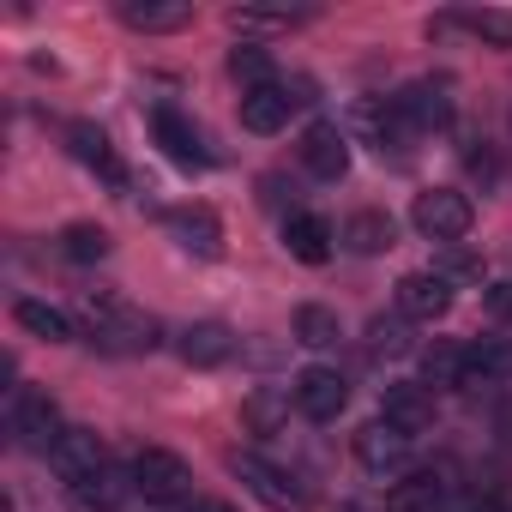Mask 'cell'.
<instances>
[{
	"label": "cell",
	"instance_id": "26",
	"mask_svg": "<svg viewBox=\"0 0 512 512\" xmlns=\"http://www.w3.org/2000/svg\"><path fill=\"white\" fill-rule=\"evenodd\" d=\"M344 332H338V314L332 308H320V302H308V308H296V344H308V350H332Z\"/></svg>",
	"mask_w": 512,
	"mask_h": 512
},
{
	"label": "cell",
	"instance_id": "9",
	"mask_svg": "<svg viewBox=\"0 0 512 512\" xmlns=\"http://www.w3.org/2000/svg\"><path fill=\"white\" fill-rule=\"evenodd\" d=\"M398 314L404 320H422V326L446 320L452 314V284L434 278V272H404L398 278Z\"/></svg>",
	"mask_w": 512,
	"mask_h": 512
},
{
	"label": "cell",
	"instance_id": "1",
	"mask_svg": "<svg viewBox=\"0 0 512 512\" xmlns=\"http://www.w3.org/2000/svg\"><path fill=\"white\" fill-rule=\"evenodd\" d=\"M85 320H91V344L109 350V356H145L163 344V326L139 308H127L121 296H97L85 290Z\"/></svg>",
	"mask_w": 512,
	"mask_h": 512
},
{
	"label": "cell",
	"instance_id": "29",
	"mask_svg": "<svg viewBox=\"0 0 512 512\" xmlns=\"http://www.w3.org/2000/svg\"><path fill=\"white\" fill-rule=\"evenodd\" d=\"M61 253H67V260H79V266H91V260H103V253H109V229L103 223H67L61 229Z\"/></svg>",
	"mask_w": 512,
	"mask_h": 512
},
{
	"label": "cell",
	"instance_id": "35",
	"mask_svg": "<svg viewBox=\"0 0 512 512\" xmlns=\"http://www.w3.org/2000/svg\"><path fill=\"white\" fill-rule=\"evenodd\" d=\"M482 302H488V314H494V320H512V278H506V284H488V296H482Z\"/></svg>",
	"mask_w": 512,
	"mask_h": 512
},
{
	"label": "cell",
	"instance_id": "24",
	"mask_svg": "<svg viewBox=\"0 0 512 512\" xmlns=\"http://www.w3.org/2000/svg\"><path fill=\"white\" fill-rule=\"evenodd\" d=\"M500 374H512V350H506L500 338H482V344L464 350V386H488V380H500Z\"/></svg>",
	"mask_w": 512,
	"mask_h": 512
},
{
	"label": "cell",
	"instance_id": "28",
	"mask_svg": "<svg viewBox=\"0 0 512 512\" xmlns=\"http://www.w3.org/2000/svg\"><path fill=\"white\" fill-rule=\"evenodd\" d=\"M290 404L296 398H284V392H272V386H260V392H247V404H241V416H247V428L253 434H272L284 416H290Z\"/></svg>",
	"mask_w": 512,
	"mask_h": 512
},
{
	"label": "cell",
	"instance_id": "23",
	"mask_svg": "<svg viewBox=\"0 0 512 512\" xmlns=\"http://www.w3.org/2000/svg\"><path fill=\"white\" fill-rule=\"evenodd\" d=\"M392 235H398V229H392L386 211H356V217L344 223V247H350V253H386Z\"/></svg>",
	"mask_w": 512,
	"mask_h": 512
},
{
	"label": "cell",
	"instance_id": "6",
	"mask_svg": "<svg viewBox=\"0 0 512 512\" xmlns=\"http://www.w3.org/2000/svg\"><path fill=\"white\" fill-rule=\"evenodd\" d=\"M290 398H296V410L308 422H338V410L350 404V386H344L338 368H302L296 386H290Z\"/></svg>",
	"mask_w": 512,
	"mask_h": 512
},
{
	"label": "cell",
	"instance_id": "25",
	"mask_svg": "<svg viewBox=\"0 0 512 512\" xmlns=\"http://www.w3.org/2000/svg\"><path fill=\"white\" fill-rule=\"evenodd\" d=\"M13 320H19L25 332L49 338V344H67V338H73V320H67L61 308H49V302H19V308H13Z\"/></svg>",
	"mask_w": 512,
	"mask_h": 512
},
{
	"label": "cell",
	"instance_id": "11",
	"mask_svg": "<svg viewBox=\"0 0 512 512\" xmlns=\"http://www.w3.org/2000/svg\"><path fill=\"white\" fill-rule=\"evenodd\" d=\"M356 458L374 476H398L410 464V434L392 428V422H368V428H356Z\"/></svg>",
	"mask_w": 512,
	"mask_h": 512
},
{
	"label": "cell",
	"instance_id": "3",
	"mask_svg": "<svg viewBox=\"0 0 512 512\" xmlns=\"http://www.w3.org/2000/svg\"><path fill=\"white\" fill-rule=\"evenodd\" d=\"M133 488H139L145 500H187V494H193V470H187L181 452L145 446V452L133 458Z\"/></svg>",
	"mask_w": 512,
	"mask_h": 512
},
{
	"label": "cell",
	"instance_id": "18",
	"mask_svg": "<svg viewBox=\"0 0 512 512\" xmlns=\"http://www.w3.org/2000/svg\"><path fill=\"white\" fill-rule=\"evenodd\" d=\"M332 241H338V235H332V223H326V217H314V211H296V217L284 223V247L296 253L302 266H326V260H332Z\"/></svg>",
	"mask_w": 512,
	"mask_h": 512
},
{
	"label": "cell",
	"instance_id": "37",
	"mask_svg": "<svg viewBox=\"0 0 512 512\" xmlns=\"http://www.w3.org/2000/svg\"><path fill=\"white\" fill-rule=\"evenodd\" d=\"M187 512H235L229 500H187Z\"/></svg>",
	"mask_w": 512,
	"mask_h": 512
},
{
	"label": "cell",
	"instance_id": "21",
	"mask_svg": "<svg viewBox=\"0 0 512 512\" xmlns=\"http://www.w3.org/2000/svg\"><path fill=\"white\" fill-rule=\"evenodd\" d=\"M121 19H127L133 31H181V25L193 19V7H181V0H127Z\"/></svg>",
	"mask_w": 512,
	"mask_h": 512
},
{
	"label": "cell",
	"instance_id": "2",
	"mask_svg": "<svg viewBox=\"0 0 512 512\" xmlns=\"http://www.w3.org/2000/svg\"><path fill=\"white\" fill-rule=\"evenodd\" d=\"M410 223H416V235H428V241L452 247V241H464V235H470V223H476V205H470L458 187H428V193H416V205H410Z\"/></svg>",
	"mask_w": 512,
	"mask_h": 512
},
{
	"label": "cell",
	"instance_id": "31",
	"mask_svg": "<svg viewBox=\"0 0 512 512\" xmlns=\"http://www.w3.org/2000/svg\"><path fill=\"white\" fill-rule=\"evenodd\" d=\"M434 278H446V284H482V260H476V253L470 247H440L434 253Z\"/></svg>",
	"mask_w": 512,
	"mask_h": 512
},
{
	"label": "cell",
	"instance_id": "8",
	"mask_svg": "<svg viewBox=\"0 0 512 512\" xmlns=\"http://www.w3.org/2000/svg\"><path fill=\"white\" fill-rule=\"evenodd\" d=\"M302 169L320 175V181L350 175V133H344L338 121H314V127L302 133Z\"/></svg>",
	"mask_w": 512,
	"mask_h": 512
},
{
	"label": "cell",
	"instance_id": "7",
	"mask_svg": "<svg viewBox=\"0 0 512 512\" xmlns=\"http://www.w3.org/2000/svg\"><path fill=\"white\" fill-rule=\"evenodd\" d=\"M380 422L404 428L410 440L428 434V428H434V392H428L422 380H392V386L380 392Z\"/></svg>",
	"mask_w": 512,
	"mask_h": 512
},
{
	"label": "cell",
	"instance_id": "15",
	"mask_svg": "<svg viewBox=\"0 0 512 512\" xmlns=\"http://www.w3.org/2000/svg\"><path fill=\"white\" fill-rule=\"evenodd\" d=\"M175 356H181L187 368H223V362L235 356V332H229L223 320H199V326H187V332L175 338Z\"/></svg>",
	"mask_w": 512,
	"mask_h": 512
},
{
	"label": "cell",
	"instance_id": "13",
	"mask_svg": "<svg viewBox=\"0 0 512 512\" xmlns=\"http://www.w3.org/2000/svg\"><path fill=\"white\" fill-rule=\"evenodd\" d=\"M151 133H157V145H163V157H169V163H181V169H205V163H211V151H205V133H199L187 115H175V109H157Z\"/></svg>",
	"mask_w": 512,
	"mask_h": 512
},
{
	"label": "cell",
	"instance_id": "12",
	"mask_svg": "<svg viewBox=\"0 0 512 512\" xmlns=\"http://www.w3.org/2000/svg\"><path fill=\"white\" fill-rule=\"evenodd\" d=\"M163 223H169V235L193 253V260H217V253H223V223H217L211 205H181V211H169Z\"/></svg>",
	"mask_w": 512,
	"mask_h": 512
},
{
	"label": "cell",
	"instance_id": "4",
	"mask_svg": "<svg viewBox=\"0 0 512 512\" xmlns=\"http://www.w3.org/2000/svg\"><path fill=\"white\" fill-rule=\"evenodd\" d=\"M229 470L247 482V494L253 500H266V506H278V512H290V506H302L308 494H302V482L290 476V470H278L272 458H260V452H235L229 458Z\"/></svg>",
	"mask_w": 512,
	"mask_h": 512
},
{
	"label": "cell",
	"instance_id": "22",
	"mask_svg": "<svg viewBox=\"0 0 512 512\" xmlns=\"http://www.w3.org/2000/svg\"><path fill=\"white\" fill-rule=\"evenodd\" d=\"M67 139H73V157H79V163H91V169H97V175H109L115 187L127 181V175H121V163H115V151H109V139H103V127L79 121V127H67Z\"/></svg>",
	"mask_w": 512,
	"mask_h": 512
},
{
	"label": "cell",
	"instance_id": "10",
	"mask_svg": "<svg viewBox=\"0 0 512 512\" xmlns=\"http://www.w3.org/2000/svg\"><path fill=\"white\" fill-rule=\"evenodd\" d=\"M13 434H19L31 452H49V446L67 434L55 398H49V392H19V398H13Z\"/></svg>",
	"mask_w": 512,
	"mask_h": 512
},
{
	"label": "cell",
	"instance_id": "30",
	"mask_svg": "<svg viewBox=\"0 0 512 512\" xmlns=\"http://www.w3.org/2000/svg\"><path fill=\"white\" fill-rule=\"evenodd\" d=\"M368 350L374 356H410L416 350V338H410V320L404 314H380V320H368Z\"/></svg>",
	"mask_w": 512,
	"mask_h": 512
},
{
	"label": "cell",
	"instance_id": "33",
	"mask_svg": "<svg viewBox=\"0 0 512 512\" xmlns=\"http://www.w3.org/2000/svg\"><path fill=\"white\" fill-rule=\"evenodd\" d=\"M464 169H470L482 187H494V181H500V151H494V145H470V151H464Z\"/></svg>",
	"mask_w": 512,
	"mask_h": 512
},
{
	"label": "cell",
	"instance_id": "38",
	"mask_svg": "<svg viewBox=\"0 0 512 512\" xmlns=\"http://www.w3.org/2000/svg\"><path fill=\"white\" fill-rule=\"evenodd\" d=\"M464 512H506V506H500V500H470Z\"/></svg>",
	"mask_w": 512,
	"mask_h": 512
},
{
	"label": "cell",
	"instance_id": "17",
	"mask_svg": "<svg viewBox=\"0 0 512 512\" xmlns=\"http://www.w3.org/2000/svg\"><path fill=\"white\" fill-rule=\"evenodd\" d=\"M49 464H55V476H61V482H79V476L103 470L109 458H103V440H97L91 428H67V434L49 446Z\"/></svg>",
	"mask_w": 512,
	"mask_h": 512
},
{
	"label": "cell",
	"instance_id": "20",
	"mask_svg": "<svg viewBox=\"0 0 512 512\" xmlns=\"http://www.w3.org/2000/svg\"><path fill=\"white\" fill-rule=\"evenodd\" d=\"M422 386H428V392H458V386H464V350L446 344V338H434V344L422 350Z\"/></svg>",
	"mask_w": 512,
	"mask_h": 512
},
{
	"label": "cell",
	"instance_id": "19",
	"mask_svg": "<svg viewBox=\"0 0 512 512\" xmlns=\"http://www.w3.org/2000/svg\"><path fill=\"white\" fill-rule=\"evenodd\" d=\"M440 506H446V482L434 470H416V476L392 482V494H386V512H440Z\"/></svg>",
	"mask_w": 512,
	"mask_h": 512
},
{
	"label": "cell",
	"instance_id": "34",
	"mask_svg": "<svg viewBox=\"0 0 512 512\" xmlns=\"http://www.w3.org/2000/svg\"><path fill=\"white\" fill-rule=\"evenodd\" d=\"M229 25H235V31H278V25H290V13H260V7H235V13H229Z\"/></svg>",
	"mask_w": 512,
	"mask_h": 512
},
{
	"label": "cell",
	"instance_id": "36",
	"mask_svg": "<svg viewBox=\"0 0 512 512\" xmlns=\"http://www.w3.org/2000/svg\"><path fill=\"white\" fill-rule=\"evenodd\" d=\"M494 428H500V440H506V446H512V398H506V404H500V410H494Z\"/></svg>",
	"mask_w": 512,
	"mask_h": 512
},
{
	"label": "cell",
	"instance_id": "32",
	"mask_svg": "<svg viewBox=\"0 0 512 512\" xmlns=\"http://www.w3.org/2000/svg\"><path fill=\"white\" fill-rule=\"evenodd\" d=\"M458 25L494 49H512V13H458Z\"/></svg>",
	"mask_w": 512,
	"mask_h": 512
},
{
	"label": "cell",
	"instance_id": "27",
	"mask_svg": "<svg viewBox=\"0 0 512 512\" xmlns=\"http://www.w3.org/2000/svg\"><path fill=\"white\" fill-rule=\"evenodd\" d=\"M229 79H235V85H247V91L278 85V79H272V55H266L260 43H241V49H229Z\"/></svg>",
	"mask_w": 512,
	"mask_h": 512
},
{
	"label": "cell",
	"instance_id": "14",
	"mask_svg": "<svg viewBox=\"0 0 512 512\" xmlns=\"http://www.w3.org/2000/svg\"><path fill=\"white\" fill-rule=\"evenodd\" d=\"M67 494H73V506H79V512H121V506H127V494H133V470L103 464V470H91V476L67 482Z\"/></svg>",
	"mask_w": 512,
	"mask_h": 512
},
{
	"label": "cell",
	"instance_id": "5",
	"mask_svg": "<svg viewBox=\"0 0 512 512\" xmlns=\"http://www.w3.org/2000/svg\"><path fill=\"white\" fill-rule=\"evenodd\" d=\"M302 103H314V97H308V79L241 91V127H247V133H278V127L290 121V109H302Z\"/></svg>",
	"mask_w": 512,
	"mask_h": 512
},
{
	"label": "cell",
	"instance_id": "16",
	"mask_svg": "<svg viewBox=\"0 0 512 512\" xmlns=\"http://www.w3.org/2000/svg\"><path fill=\"white\" fill-rule=\"evenodd\" d=\"M398 109H404V121L416 127V133H440L446 121H452V97H446V79H416L404 97H392Z\"/></svg>",
	"mask_w": 512,
	"mask_h": 512
}]
</instances>
